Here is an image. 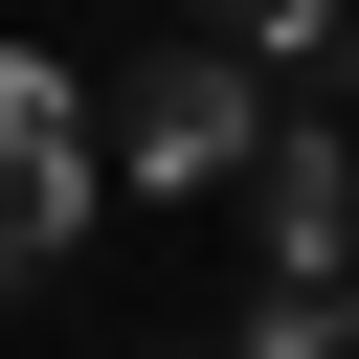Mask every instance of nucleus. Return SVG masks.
<instances>
[{
	"mask_svg": "<svg viewBox=\"0 0 359 359\" xmlns=\"http://www.w3.org/2000/svg\"><path fill=\"white\" fill-rule=\"evenodd\" d=\"M90 202H112V180H90V90H67L45 45H0V292H22V269H67V247H90Z\"/></svg>",
	"mask_w": 359,
	"mask_h": 359,
	"instance_id": "f257e3e1",
	"label": "nucleus"
},
{
	"mask_svg": "<svg viewBox=\"0 0 359 359\" xmlns=\"http://www.w3.org/2000/svg\"><path fill=\"white\" fill-rule=\"evenodd\" d=\"M247 157H269V67L157 45V67L112 90V180H180V202H202V180H247Z\"/></svg>",
	"mask_w": 359,
	"mask_h": 359,
	"instance_id": "f03ea898",
	"label": "nucleus"
},
{
	"mask_svg": "<svg viewBox=\"0 0 359 359\" xmlns=\"http://www.w3.org/2000/svg\"><path fill=\"white\" fill-rule=\"evenodd\" d=\"M247 202H269V292H359V157H337L314 112L247 157Z\"/></svg>",
	"mask_w": 359,
	"mask_h": 359,
	"instance_id": "7ed1b4c3",
	"label": "nucleus"
},
{
	"mask_svg": "<svg viewBox=\"0 0 359 359\" xmlns=\"http://www.w3.org/2000/svg\"><path fill=\"white\" fill-rule=\"evenodd\" d=\"M180 45H224V67H337L359 0H180Z\"/></svg>",
	"mask_w": 359,
	"mask_h": 359,
	"instance_id": "20e7f679",
	"label": "nucleus"
},
{
	"mask_svg": "<svg viewBox=\"0 0 359 359\" xmlns=\"http://www.w3.org/2000/svg\"><path fill=\"white\" fill-rule=\"evenodd\" d=\"M224 359H359V292H269V314H247Z\"/></svg>",
	"mask_w": 359,
	"mask_h": 359,
	"instance_id": "39448f33",
	"label": "nucleus"
}]
</instances>
